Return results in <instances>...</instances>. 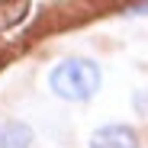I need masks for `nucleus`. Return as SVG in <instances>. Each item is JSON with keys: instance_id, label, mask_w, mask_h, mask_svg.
<instances>
[{"instance_id": "obj_1", "label": "nucleus", "mask_w": 148, "mask_h": 148, "mask_svg": "<svg viewBox=\"0 0 148 148\" xmlns=\"http://www.w3.org/2000/svg\"><path fill=\"white\" fill-rule=\"evenodd\" d=\"M48 87L61 100H74V103L87 100L100 87V68L93 61H87V58H68L48 74Z\"/></svg>"}, {"instance_id": "obj_2", "label": "nucleus", "mask_w": 148, "mask_h": 148, "mask_svg": "<svg viewBox=\"0 0 148 148\" xmlns=\"http://www.w3.org/2000/svg\"><path fill=\"white\" fill-rule=\"evenodd\" d=\"M90 148H138V135L135 129L113 122V126H100L90 135Z\"/></svg>"}, {"instance_id": "obj_3", "label": "nucleus", "mask_w": 148, "mask_h": 148, "mask_svg": "<svg viewBox=\"0 0 148 148\" xmlns=\"http://www.w3.org/2000/svg\"><path fill=\"white\" fill-rule=\"evenodd\" d=\"M32 145V129L26 126V122H3L0 126V148H29Z\"/></svg>"}, {"instance_id": "obj_4", "label": "nucleus", "mask_w": 148, "mask_h": 148, "mask_svg": "<svg viewBox=\"0 0 148 148\" xmlns=\"http://www.w3.org/2000/svg\"><path fill=\"white\" fill-rule=\"evenodd\" d=\"M29 3H7V7H0V29H10L13 23H19L23 16H26Z\"/></svg>"}, {"instance_id": "obj_5", "label": "nucleus", "mask_w": 148, "mask_h": 148, "mask_svg": "<svg viewBox=\"0 0 148 148\" xmlns=\"http://www.w3.org/2000/svg\"><path fill=\"white\" fill-rule=\"evenodd\" d=\"M129 13H148V3H132Z\"/></svg>"}]
</instances>
